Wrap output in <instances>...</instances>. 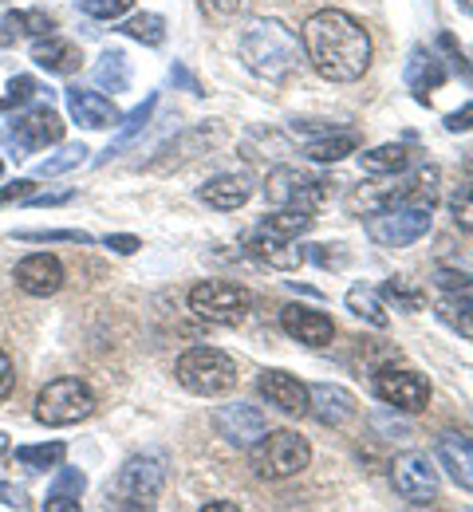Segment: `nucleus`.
<instances>
[{
    "mask_svg": "<svg viewBox=\"0 0 473 512\" xmlns=\"http://www.w3.org/2000/svg\"><path fill=\"white\" fill-rule=\"evenodd\" d=\"M91 75H95V83H99L103 91L119 95V91H127V87H131V60H127L123 52H103Z\"/></svg>",
    "mask_w": 473,
    "mask_h": 512,
    "instance_id": "27",
    "label": "nucleus"
},
{
    "mask_svg": "<svg viewBox=\"0 0 473 512\" xmlns=\"http://www.w3.org/2000/svg\"><path fill=\"white\" fill-rule=\"evenodd\" d=\"M32 193H36L32 178H16L12 186H4V190H0V205H12V201H28Z\"/></svg>",
    "mask_w": 473,
    "mask_h": 512,
    "instance_id": "42",
    "label": "nucleus"
},
{
    "mask_svg": "<svg viewBox=\"0 0 473 512\" xmlns=\"http://www.w3.org/2000/svg\"><path fill=\"white\" fill-rule=\"evenodd\" d=\"M446 130H450V134H466V130H473V103H466L462 111H454V115L446 119Z\"/></svg>",
    "mask_w": 473,
    "mask_h": 512,
    "instance_id": "46",
    "label": "nucleus"
},
{
    "mask_svg": "<svg viewBox=\"0 0 473 512\" xmlns=\"http://www.w3.org/2000/svg\"><path fill=\"white\" fill-rule=\"evenodd\" d=\"M308 414L320 422V426H332L339 430L343 422L355 418V394L343 390L336 383H316L308 386Z\"/></svg>",
    "mask_w": 473,
    "mask_h": 512,
    "instance_id": "17",
    "label": "nucleus"
},
{
    "mask_svg": "<svg viewBox=\"0 0 473 512\" xmlns=\"http://www.w3.org/2000/svg\"><path fill=\"white\" fill-rule=\"evenodd\" d=\"M466 170H473V150H470V158H466Z\"/></svg>",
    "mask_w": 473,
    "mask_h": 512,
    "instance_id": "54",
    "label": "nucleus"
},
{
    "mask_svg": "<svg viewBox=\"0 0 473 512\" xmlns=\"http://www.w3.org/2000/svg\"><path fill=\"white\" fill-rule=\"evenodd\" d=\"M0 453H8V434L0 430Z\"/></svg>",
    "mask_w": 473,
    "mask_h": 512,
    "instance_id": "53",
    "label": "nucleus"
},
{
    "mask_svg": "<svg viewBox=\"0 0 473 512\" xmlns=\"http://www.w3.org/2000/svg\"><path fill=\"white\" fill-rule=\"evenodd\" d=\"M383 300H387L395 312H406V316H414V312L426 308V292H422L418 284H410L406 276H391V280L383 284Z\"/></svg>",
    "mask_w": 473,
    "mask_h": 512,
    "instance_id": "29",
    "label": "nucleus"
},
{
    "mask_svg": "<svg viewBox=\"0 0 473 512\" xmlns=\"http://www.w3.org/2000/svg\"><path fill=\"white\" fill-rule=\"evenodd\" d=\"M83 489H87L83 469H60V473H56V481H52V489H48L44 512H64V509L75 512V509H79Z\"/></svg>",
    "mask_w": 473,
    "mask_h": 512,
    "instance_id": "25",
    "label": "nucleus"
},
{
    "mask_svg": "<svg viewBox=\"0 0 473 512\" xmlns=\"http://www.w3.org/2000/svg\"><path fill=\"white\" fill-rule=\"evenodd\" d=\"M0 505H4V509H24L28 501H24V493H20L16 485H8V481H0Z\"/></svg>",
    "mask_w": 473,
    "mask_h": 512,
    "instance_id": "48",
    "label": "nucleus"
},
{
    "mask_svg": "<svg viewBox=\"0 0 473 512\" xmlns=\"http://www.w3.org/2000/svg\"><path fill=\"white\" fill-rule=\"evenodd\" d=\"M64 453H68V446H64V442H44V446H16V461H20L24 469L40 473V469H56V465L64 461Z\"/></svg>",
    "mask_w": 473,
    "mask_h": 512,
    "instance_id": "34",
    "label": "nucleus"
},
{
    "mask_svg": "<svg viewBox=\"0 0 473 512\" xmlns=\"http://www.w3.org/2000/svg\"><path fill=\"white\" fill-rule=\"evenodd\" d=\"M202 512H237V505L233 501H205Z\"/></svg>",
    "mask_w": 473,
    "mask_h": 512,
    "instance_id": "50",
    "label": "nucleus"
},
{
    "mask_svg": "<svg viewBox=\"0 0 473 512\" xmlns=\"http://www.w3.org/2000/svg\"><path fill=\"white\" fill-rule=\"evenodd\" d=\"M391 485H395V493L403 497L406 505H414V509H426V505L438 501V469H434V461H430L426 453H418V449L395 457V465H391Z\"/></svg>",
    "mask_w": 473,
    "mask_h": 512,
    "instance_id": "10",
    "label": "nucleus"
},
{
    "mask_svg": "<svg viewBox=\"0 0 473 512\" xmlns=\"http://www.w3.org/2000/svg\"><path fill=\"white\" fill-rule=\"evenodd\" d=\"M91 414H95V394H91V386L79 383V379H56V383L44 386L40 398H36V422L52 426V430L79 426Z\"/></svg>",
    "mask_w": 473,
    "mask_h": 512,
    "instance_id": "7",
    "label": "nucleus"
},
{
    "mask_svg": "<svg viewBox=\"0 0 473 512\" xmlns=\"http://www.w3.org/2000/svg\"><path fill=\"white\" fill-rule=\"evenodd\" d=\"M4 24H8L16 36L24 32V36H36V40H40V36H52V28H56V20H52L48 12H8Z\"/></svg>",
    "mask_w": 473,
    "mask_h": 512,
    "instance_id": "37",
    "label": "nucleus"
},
{
    "mask_svg": "<svg viewBox=\"0 0 473 512\" xmlns=\"http://www.w3.org/2000/svg\"><path fill=\"white\" fill-rule=\"evenodd\" d=\"M257 229H265L272 237H284V241H300L312 229V213H304V209H276Z\"/></svg>",
    "mask_w": 473,
    "mask_h": 512,
    "instance_id": "28",
    "label": "nucleus"
},
{
    "mask_svg": "<svg viewBox=\"0 0 473 512\" xmlns=\"http://www.w3.org/2000/svg\"><path fill=\"white\" fill-rule=\"evenodd\" d=\"M355 150H359V138L351 130H332V134H324V138H316L308 146V158L320 162V166H332V162H343Z\"/></svg>",
    "mask_w": 473,
    "mask_h": 512,
    "instance_id": "26",
    "label": "nucleus"
},
{
    "mask_svg": "<svg viewBox=\"0 0 473 512\" xmlns=\"http://www.w3.org/2000/svg\"><path fill=\"white\" fill-rule=\"evenodd\" d=\"M12 40H16V32H12V28H8V24H4V20H0V48H8V44H12Z\"/></svg>",
    "mask_w": 473,
    "mask_h": 512,
    "instance_id": "51",
    "label": "nucleus"
},
{
    "mask_svg": "<svg viewBox=\"0 0 473 512\" xmlns=\"http://www.w3.org/2000/svg\"><path fill=\"white\" fill-rule=\"evenodd\" d=\"M308 461H312V446L296 430H269L253 446V473L261 481H288V477L304 473Z\"/></svg>",
    "mask_w": 473,
    "mask_h": 512,
    "instance_id": "5",
    "label": "nucleus"
},
{
    "mask_svg": "<svg viewBox=\"0 0 473 512\" xmlns=\"http://www.w3.org/2000/svg\"><path fill=\"white\" fill-rule=\"evenodd\" d=\"M16 241H28V245H91V233H83V229H20L16 233Z\"/></svg>",
    "mask_w": 473,
    "mask_h": 512,
    "instance_id": "36",
    "label": "nucleus"
},
{
    "mask_svg": "<svg viewBox=\"0 0 473 512\" xmlns=\"http://www.w3.org/2000/svg\"><path fill=\"white\" fill-rule=\"evenodd\" d=\"M434 280H438V288H446V292H462L473 276H466V272H454V268H442Z\"/></svg>",
    "mask_w": 473,
    "mask_h": 512,
    "instance_id": "45",
    "label": "nucleus"
},
{
    "mask_svg": "<svg viewBox=\"0 0 473 512\" xmlns=\"http://www.w3.org/2000/svg\"><path fill=\"white\" fill-rule=\"evenodd\" d=\"M154 107H158V95H146V99H142V107H135V111L123 119V127H119V134H115V146H107V154H103L99 162H107L111 154H119L123 146H131V138L150 127V119H154Z\"/></svg>",
    "mask_w": 473,
    "mask_h": 512,
    "instance_id": "30",
    "label": "nucleus"
},
{
    "mask_svg": "<svg viewBox=\"0 0 473 512\" xmlns=\"http://www.w3.org/2000/svg\"><path fill=\"white\" fill-rule=\"evenodd\" d=\"M79 12H87L91 20H119L135 8V0H75Z\"/></svg>",
    "mask_w": 473,
    "mask_h": 512,
    "instance_id": "38",
    "label": "nucleus"
},
{
    "mask_svg": "<svg viewBox=\"0 0 473 512\" xmlns=\"http://www.w3.org/2000/svg\"><path fill=\"white\" fill-rule=\"evenodd\" d=\"M198 197H202L209 209L233 213V209H241V205L253 197V186H249V178H241V174H217V178L205 182Z\"/></svg>",
    "mask_w": 473,
    "mask_h": 512,
    "instance_id": "21",
    "label": "nucleus"
},
{
    "mask_svg": "<svg viewBox=\"0 0 473 512\" xmlns=\"http://www.w3.org/2000/svg\"><path fill=\"white\" fill-rule=\"evenodd\" d=\"M213 430L237 449H253L269 434V418L249 402H229L213 414Z\"/></svg>",
    "mask_w": 473,
    "mask_h": 512,
    "instance_id": "13",
    "label": "nucleus"
},
{
    "mask_svg": "<svg viewBox=\"0 0 473 512\" xmlns=\"http://www.w3.org/2000/svg\"><path fill=\"white\" fill-rule=\"evenodd\" d=\"M36 91H40V83H36L32 75H16V79L8 83V95L0 99V111H16V107L32 103V99H36Z\"/></svg>",
    "mask_w": 473,
    "mask_h": 512,
    "instance_id": "39",
    "label": "nucleus"
},
{
    "mask_svg": "<svg viewBox=\"0 0 473 512\" xmlns=\"http://www.w3.org/2000/svg\"><path fill=\"white\" fill-rule=\"evenodd\" d=\"M438 461H442V469L454 477L458 489H470L473 493V442L466 434L446 430V434L438 438Z\"/></svg>",
    "mask_w": 473,
    "mask_h": 512,
    "instance_id": "20",
    "label": "nucleus"
},
{
    "mask_svg": "<svg viewBox=\"0 0 473 512\" xmlns=\"http://www.w3.org/2000/svg\"><path fill=\"white\" fill-rule=\"evenodd\" d=\"M280 327H284V335H292V339L304 343V347H328V343L336 339V323L328 320L324 312L300 308V304H288V308L280 312Z\"/></svg>",
    "mask_w": 473,
    "mask_h": 512,
    "instance_id": "16",
    "label": "nucleus"
},
{
    "mask_svg": "<svg viewBox=\"0 0 473 512\" xmlns=\"http://www.w3.org/2000/svg\"><path fill=\"white\" fill-rule=\"evenodd\" d=\"M430 213L434 209H422V205H383L375 213H367V237L383 249H406L414 241H422L430 233Z\"/></svg>",
    "mask_w": 473,
    "mask_h": 512,
    "instance_id": "8",
    "label": "nucleus"
},
{
    "mask_svg": "<svg viewBox=\"0 0 473 512\" xmlns=\"http://www.w3.org/2000/svg\"><path fill=\"white\" fill-rule=\"evenodd\" d=\"M375 394H379L391 410L418 414V410H426V402H430V383H426L418 371H406V367H379V371H375Z\"/></svg>",
    "mask_w": 473,
    "mask_h": 512,
    "instance_id": "12",
    "label": "nucleus"
},
{
    "mask_svg": "<svg viewBox=\"0 0 473 512\" xmlns=\"http://www.w3.org/2000/svg\"><path fill=\"white\" fill-rule=\"evenodd\" d=\"M170 79H174L178 87H186L190 95H205V91H202V83H198V79H194V75H190V71H186V67H182V64H174V67H170Z\"/></svg>",
    "mask_w": 473,
    "mask_h": 512,
    "instance_id": "47",
    "label": "nucleus"
},
{
    "mask_svg": "<svg viewBox=\"0 0 473 512\" xmlns=\"http://www.w3.org/2000/svg\"><path fill=\"white\" fill-rule=\"evenodd\" d=\"M0 178H4V162H0Z\"/></svg>",
    "mask_w": 473,
    "mask_h": 512,
    "instance_id": "56",
    "label": "nucleus"
},
{
    "mask_svg": "<svg viewBox=\"0 0 473 512\" xmlns=\"http://www.w3.org/2000/svg\"><path fill=\"white\" fill-rule=\"evenodd\" d=\"M261 398L284 414H308V386L288 371H261Z\"/></svg>",
    "mask_w": 473,
    "mask_h": 512,
    "instance_id": "18",
    "label": "nucleus"
},
{
    "mask_svg": "<svg viewBox=\"0 0 473 512\" xmlns=\"http://www.w3.org/2000/svg\"><path fill=\"white\" fill-rule=\"evenodd\" d=\"M87 146L83 142H68L60 154H52V158H44L40 166H36V178H56V174H68V170H75V166H83L87 162Z\"/></svg>",
    "mask_w": 473,
    "mask_h": 512,
    "instance_id": "35",
    "label": "nucleus"
},
{
    "mask_svg": "<svg viewBox=\"0 0 473 512\" xmlns=\"http://www.w3.org/2000/svg\"><path fill=\"white\" fill-rule=\"evenodd\" d=\"M450 213H454V225L473 233V182L458 186V193L450 197Z\"/></svg>",
    "mask_w": 473,
    "mask_h": 512,
    "instance_id": "40",
    "label": "nucleus"
},
{
    "mask_svg": "<svg viewBox=\"0 0 473 512\" xmlns=\"http://www.w3.org/2000/svg\"><path fill=\"white\" fill-rule=\"evenodd\" d=\"M103 245L111 249V253H119V256H131L142 249V241L138 237H131V233H111V237H103Z\"/></svg>",
    "mask_w": 473,
    "mask_h": 512,
    "instance_id": "43",
    "label": "nucleus"
},
{
    "mask_svg": "<svg viewBox=\"0 0 473 512\" xmlns=\"http://www.w3.org/2000/svg\"><path fill=\"white\" fill-rule=\"evenodd\" d=\"M174 379L198 398H217V394H229L241 375H237V359L225 355L221 347H190L174 363Z\"/></svg>",
    "mask_w": 473,
    "mask_h": 512,
    "instance_id": "3",
    "label": "nucleus"
},
{
    "mask_svg": "<svg viewBox=\"0 0 473 512\" xmlns=\"http://www.w3.org/2000/svg\"><path fill=\"white\" fill-rule=\"evenodd\" d=\"M64 99H68L71 119H75L83 130H107V127H119V123H123L119 107H115L107 95H99V91L68 87V91H64Z\"/></svg>",
    "mask_w": 473,
    "mask_h": 512,
    "instance_id": "15",
    "label": "nucleus"
},
{
    "mask_svg": "<svg viewBox=\"0 0 473 512\" xmlns=\"http://www.w3.org/2000/svg\"><path fill=\"white\" fill-rule=\"evenodd\" d=\"M371 36L367 28L339 8H320L304 24V60L328 83H355L371 67Z\"/></svg>",
    "mask_w": 473,
    "mask_h": 512,
    "instance_id": "1",
    "label": "nucleus"
},
{
    "mask_svg": "<svg viewBox=\"0 0 473 512\" xmlns=\"http://www.w3.org/2000/svg\"><path fill=\"white\" fill-rule=\"evenodd\" d=\"M12 386H16V367H12V359H8V351L0 347V402L12 394Z\"/></svg>",
    "mask_w": 473,
    "mask_h": 512,
    "instance_id": "44",
    "label": "nucleus"
},
{
    "mask_svg": "<svg viewBox=\"0 0 473 512\" xmlns=\"http://www.w3.org/2000/svg\"><path fill=\"white\" fill-rule=\"evenodd\" d=\"M190 312L217 327H237L249 320L253 296H249V288L229 284V280H202L198 288H190Z\"/></svg>",
    "mask_w": 473,
    "mask_h": 512,
    "instance_id": "6",
    "label": "nucleus"
},
{
    "mask_svg": "<svg viewBox=\"0 0 473 512\" xmlns=\"http://www.w3.org/2000/svg\"><path fill=\"white\" fill-rule=\"evenodd\" d=\"M276 209H304V213H316L328 197V182L324 178H312L304 170H292V166H280L269 174V186H265Z\"/></svg>",
    "mask_w": 473,
    "mask_h": 512,
    "instance_id": "9",
    "label": "nucleus"
},
{
    "mask_svg": "<svg viewBox=\"0 0 473 512\" xmlns=\"http://www.w3.org/2000/svg\"><path fill=\"white\" fill-rule=\"evenodd\" d=\"M237 52L245 67L257 75V79H269V83H280L288 79L300 60H304V48H300V36L276 20V16H257L241 28V40H237Z\"/></svg>",
    "mask_w": 473,
    "mask_h": 512,
    "instance_id": "2",
    "label": "nucleus"
},
{
    "mask_svg": "<svg viewBox=\"0 0 473 512\" xmlns=\"http://www.w3.org/2000/svg\"><path fill=\"white\" fill-rule=\"evenodd\" d=\"M462 292H470V296H473V280H470V284H466V288H462Z\"/></svg>",
    "mask_w": 473,
    "mask_h": 512,
    "instance_id": "55",
    "label": "nucleus"
},
{
    "mask_svg": "<svg viewBox=\"0 0 473 512\" xmlns=\"http://www.w3.org/2000/svg\"><path fill=\"white\" fill-rule=\"evenodd\" d=\"M245 249L257 256V260H265L272 268H300L304 264V249H296V241H284V237H272L265 229H253L249 233V241H245Z\"/></svg>",
    "mask_w": 473,
    "mask_h": 512,
    "instance_id": "22",
    "label": "nucleus"
},
{
    "mask_svg": "<svg viewBox=\"0 0 473 512\" xmlns=\"http://www.w3.org/2000/svg\"><path fill=\"white\" fill-rule=\"evenodd\" d=\"M410 166V150L403 142H383L375 150H363L359 154V170L371 174V178H395Z\"/></svg>",
    "mask_w": 473,
    "mask_h": 512,
    "instance_id": "24",
    "label": "nucleus"
},
{
    "mask_svg": "<svg viewBox=\"0 0 473 512\" xmlns=\"http://www.w3.org/2000/svg\"><path fill=\"white\" fill-rule=\"evenodd\" d=\"M166 485V457L162 453H135L123 461L111 485V505L119 509H150Z\"/></svg>",
    "mask_w": 473,
    "mask_h": 512,
    "instance_id": "4",
    "label": "nucleus"
},
{
    "mask_svg": "<svg viewBox=\"0 0 473 512\" xmlns=\"http://www.w3.org/2000/svg\"><path fill=\"white\" fill-rule=\"evenodd\" d=\"M32 64L44 67L48 75H75L83 67V52L71 44V40H60L56 32L52 36H40L32 44Z\"/></svg>",
    "mask_w": 473,
    "mask_h": 512,
    "instance_id": "19",
    "label": "nucleus"
},
{
    "mask_svg": "<svg viewBox=\"0 0 473 512\" xmlns=\"http://www.w3.org/2000/svg\"><path fill=\"white\" fill-rule=\"evenodd\" d=\"M249 4H253V0H202V8H209V12H213V16H221V20L241 16Z\"/></svg>",
    "mask_w": 473,
    "mask_h": 512,
    "instance_id": "41",
    "label": "nucleus"
},
{
    "mask_svg": "<svg viewBox=\"0 0 473 512\" xmlns=\"http://www.w3.org/2000/svg\"><path fill=\"white\" fill-rule=\"evenodd\" d=\"M438 316H442V323H446V327H454L458 335L473 339V296H470V292L446 296V300L438 304Z\"/></svg>",
    "mask_w": 473,
    "mask_h": 512,
    "instance_id": "31",
    "label": "nucleus"
},
{
    "mask_svg": "<svg viewBox=\"0 0 473 512\" xmlns=\"http://www.w3.org/2000/svg\"><path fill=\"white\" fill-rule=\"evenodd\" d=\"M347 312L359 316V320H367L371 327H387V323H391L383 300H379L371 288H351V292H347Z\"/></svg>",
    "mask_w": 473,
    "mask_h": 512,
    "instance_id": "33",
    "label": "nucleus"
},
{
    "mask_svg": "<svg viewBox=\"0 0 473 512\" xmlns=\"http://www.w3.org/2000/svg\"><path fill=\"white\" fill-rule=\"evenodd\" d=\"M454 4H458L462 12H470V16H473V0H454Z\"/></svg>",
    "mask_w": 473,
    "mask_h": 512,
    "instance_id": "52",
    "label": "nucleus"
},
{
    "mask_svg": "<svg viewBox=\"0 0 473 512\" xmlns=\"http://www.w3.org/2000/svg\"><path fill=\"white\" fill-rule=\"evenodd\" d=\"M12 280H16V288H20L24 296L48 300V296H56V292L64 288V264L52 253H32L16 264V276H12Z\"/></svg>",
    "mask_w": 473,
    "mask_h": 512,
    "instance_id": "14",
    "label": "nucleus"
},
{
    "mask_svg": "<svg viewBox=\"0 0 473 512\" xmlns=\"http://www.w3.org/2000/svg\"><path fill=\"white\" fill-rule=\"evenodd\" d=\"M64 138V119L44 103V107H32V111H20L12 119V130H8V146L16 150V158L24 154H36L44 146H56Z\"/></svg>",
    "mask_w": 473,
    "mask_h": 512,
    "instance_id": "11",
    "label": "nucleus"
},
{
    "mask_svg": "<svg viewBox=\"0 0 473 512\" xmlns=\"http://www.w3.org/2000/svg\"><path fill=\"white\" fill-rule=\"evenodd\" d=\"M71 201V190L64 193H32L28 197V205H40V209H48V205H68Z\"/></svg>",
    "mask_w": 473,
    "mask_h": 512,
    "instance_id": "49",
    "label": "nucleus"
},
{
    "mask_svg": "<svg viewBox=\"0 0 473 512\" xmlns=\"http://www.w3.org/2000/svg\"><path fill=\"white\" fill-rule=\"evenodd\" d=\"M119 32L138 40V44H146V48H158V44L166 40V20H162L158 12H138V16H131Z\"/></svg>",
    "mask_w": 473,
    "mask_h": 512,
    "instance_id": "32",
    "label": "nucleus"
},
{
    "mask_svg": "<svg viewBox=\"0 0 473 512\" xmlns=\"http://www.w3.org/2000/svg\"><path fill=\"white\" fill-rule=\"evenodd\" d=\"M442 83H446L442 60H438L434 52H426V48H414L410 60H406V87L426 103V91H434V87H442Z\"/></svg>",
    "mask_w": 473,
    "mask_h": 512,
    "instance_id": "23",
    "label": "nucleus"
}]
</instances>
